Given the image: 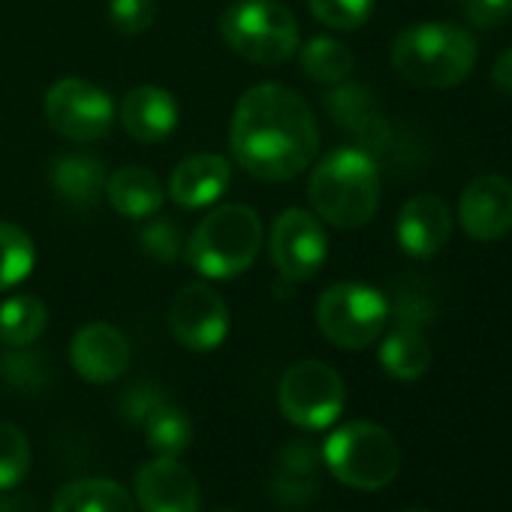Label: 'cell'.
I'll use <instances>...</instances> for the list:
<instances>
[{
    "label": "cell",
    "instance_id": "obj_9",
    "mask_svg": "<svg viewBox=\"0 0 512 512\" xmlns=\"http://www.w3.org/2000/svg\"><path fill=\"white\" fill-rule=\"evenodd\" d=\"M46 121L55 133H61L70 142H97L103 139L115 124V103L112 97L79 76L58 79L46 91Z\"/></svg>",
    "mask_w": 512,
    "mask_h": 512
},
{
    "label": "cell",
    "instance_id": "obj_8",
    "mask_svg": "<svg viewBox=\"0 0 512 512\" xmlns=\"http://www.w3.org/2000/svg\"><path fill=\"white\" fill-rule=\"evenodd\" d=\"M278 401L293 425L320 431L329 428L344 410V380L332 365L305 359L284 374Z\"/></svg>",
    "mask_w": 512,
    "mask_h": 512
},
{
    "label": "cell",
    "instance_id": "obj_28",
    "mask_svg": "<svg viewBox=\"0 0 512 512\" xmlns=\"http://www.w3.org/2000/svg\"><path fill=\"white\" fill-rule=\"evenodd\" d=\"M31 467V443L22 428L0 422V488H13Z\"/></svg>",
    "mask_w": 512,
    "mask_h": 512
},
{
    "label": "cell",
    "instance_id": "obj_2",
    "mask_svg": "<svg viewBox=\"0 0 512 512\" xmlns=\"http://www.w3.org/2000/svg\"><path fill=\"white\" fill-rule=\"evenodd\" d=\"M308 199L320 220L338 229H359L380 208V169L371 151L344 145L326 154L308 178Z\"/></svg>",
    "mask_w": 512,
    "mask_h": 512
},
{
    "label": "cell",
    "instance_id": "obj_13",
    "mask_svg": "<svg viewBox=\"0 0 512 512\" xmlns=\"http://www.w3.org/2000/svg\"><path fill=\"white\" fill-rule=\"evenodd\" d=\"M398 247L413 260H431L452 238V211L437 193H416L410 196L395 223Z\"/></svg>",
    "mask_w": 512,
    "mask_h": 512
},
{
    "label": "cell",
    "instance_id": "obj_34",
    "mask_svg": "<svg viewBox=\"0 0 512 512\" xmlns=\"http://www.w3.org/2000/svg\"><path fill=\"white\" fill-rule=\"evenodd\" d=\"M37 365V359L34 356H10L7 359V371H10V380L16 383V386H37V380L34 377H40V371L34 368Z\"/></svg>",
    "mask_w": 512,
    "mask_h": 512
},
{
    "label": "cell",
    "instance_id": "obj_4",
    "mask_svg": "<svg viewBox=\"0 0 512 512\" xmlns=\"http://www.w3.org/2000/svg\"><path fill=\"white\" fill-rule=\"evenodd\" d=\"M263 247V220L253 208L229 202L214 208L184 241L187 263L208 281L244 275Z\"/></svg>",
    "mask_w": 512,
    "mask_h": 512
},
{
    "label": "cell",
    "instance_id": "obj_3",
    "mask_svg": "<svg viewBox=\"0 0 512 512\" xmlns=\"http://www.w3.org/2000/svg\"><path fill=\"white\" fill-rule=\"evenodd\" d=\"M392 67L413 88L446 91L473 73L476 40L449 22H419L395 37Z\"/></svg>",
    "mask_w": 512,
    "mask_h": 512
},
{
    "label": "cell",
    "instance_id": "obj_30",
    "mask_svg": "<svg viewBox=\"0 0 512 512\" xmlns=\"http://www.w3.org/2000/svg\"><path fill=\"white\" fill-rule=\"evenodd\" d=\"M139 244H142V250L151 256V260L172 263V260H178V253L184 250V235H181L178 223H172L169 217H157V220H148L142 226Z\"/></svg>",
    "mask_w": 512,
    "mask_h": 512
},
{
    "label": "cell",
    "instance_id": "obj_29",
    "mask_svg": "<svg viewBox=\"0 0 512 512\" xmlns=\"http://www.w3.org/2000/svg\"><path fill=\"white\" fill-rule=\"evenodd\" d=\"M311 16L332 31H359L374 10V0H308Z\"/></svg>",
    "mask_w": 512,
    "mask_h": 512
},
{
    "label": "cell",
    "instance_id": "obj_17",
    "mask_svg": "<svg viewBox=\"0 0 512 512\" xmlns=\"http://www.w3.org/2000/svg\"><path fill=\"white\" fill-rule=\"evenodd\" d=\"M118 118H121V127L136 142L154 145V142H163L175 133L178 103L169 91H163L157 85H139L124 97Z\"/></svg>",
    "mask_w": 512,
    "mask_h": 512
},
{
    "label": "cell",
    "instance_id": "obj_15",
    "mask_svg": "<svg viewBox=\"0 0 512 512\" xmlns=\"http://www.w3.org/2000/svg\"><path fill=\"white\" fill-rule=\"evenodd\" d=\"M70 362L88 383H115L130 365V344L112 323H88L73 335Z\"/></svg>",
    "mask_w": 512,
    "mask_h": 512
},
{
    "label": "cell",
    "instance_id": "obj_10",
    "mask_svg": "<svg viewBox=\"0 0 512 512\" xmlns=\"http://www.w3.org/2000/svg\"><path fill=\"white\" fill-rule=\"evenodd\" d=\"M269 253L284 281L290 284L311 281L314 275H320L329 256V238L323 220H317V214L305 208H287L272 223Z\"/></svg>",
    "mask_w": 512,
    "mask_h": 512
},
{
    "label": "cell",
    "instance_id": "obj_27",
    "mask_svg": "<svg viewBox=\"0 0 512 512\" xmlns=\"http://www.w3.org/2000/svg\"><path fill=\"white\" fill-rule=\"evenodd\" d=\"M34 260V238L22 226L0 220V293L19 287L34 272Z\"/></svg>",
    "mask_w": 512,
    "mask_h": 512
},
{
    "label": "cell",
    "instance_id": "obj_35",
    "mask_svg": "<svg viewBox=\"0 0 512 512\" xmlns=\"http://www.w3.org/2000/svg\"><path fill=\"white\" fill-rule=\"evenodd\" d=\"M491 85L512 100V46L506 52L497 55V61L491 64Z\"/></svg>",
    "mask_w": 512,
    "mask_h": 512
},
{
    "label": "cell",
    "instance_id": "obj_12",
    "mask_svg": "<svg viewBox=\"0 0 512 512\" xmlns=\"http://www.w3.org/2000/svg\"><path fill=\"white\" fill-rule=\"evenodd\" d=\"M458 223L473 241H497L512 229V181L479 175L458 196Z\"/></svg>",
    "mask_w": 512,
    "mask_h": 512
},
{
    "label": "cell",
    "instance_id": "obj_5",
    "mask_svg": "<svg viewBox=\"0 0 512 512\" xmlns=\"http://www.w3.org/2000/svg\"><path fill=\"white\" fill-rule=\"evenodd\" d=\"M217 28L238 58L260 67L287 64L299 52V22L281 0H232Z\"/></svg>",
    "mask_w": 512,
    "mask_h": 512
},
{
    "label": "cell",
    "instance_id": "obj_6",
    "mask_svg": "<svg viewBox=\"0 0 512 512\" xmlns=\"http://www.w3.org/2000/svg\"><path fill=\"white\" fill-rule=\"evenodd\" d=\"M323 461L344 485L359 491H377L398 476L401 449L383 425L359 419L329 434L323 446Z\"/></svg>",
    "mask_w": 512,
    "mask_h": 512
},
{
    "label": "cell",
    "instance_id": "obj_18",
    "mask_svg": "<svg viewBox=\"0 0 512 512\" xmlns=\"http://www.w3.org/2000/svg\"><path fill=\"white\" fill-rule=\"evenodd\" d=\"M323 455L311 440H293L281 449L272 470V494L284 506H302L320 491Z\"/></svg>",
    "mask_w": 512,
    "mask_h": 512
},
{
    "label": "cell",
    "instance_id": "obj_14",
    "mask_svg": "<svg viewBox=\"0 0 512 512\" xmlns=\"http://www.w3.org/2000/svg\"><path fill=\"white\" fill-rule=\"evenodd\" d=\"M136 500L142 512H199V482L178 458L157 455L136 473Z\"/></svg>",
    "mask_w": 512,
    "mask_h": 512
},
{
    "label": "cell",
    "instance_id": "obj_16",
    "mask_svg": "<svg viewBox=\"0 0 512 512\" xmlns=\"http://www.w3.org/2000/svg\"><path fill=\"white\" fill-rule=\"evenodd\" d=\"M232 184V166L220 154H190L184 157L172 178H169V196L181 208H205L214 205Z\"/></svg>",
    "mask_w": 512,
    "mask_h": 512
},
{
    "label": "cell",
    "instance_id": "obj_7",
    "mask_svg": "<svg viewBox=\"0 0 512 512\" xmlns=\"http://www.w3.org/2000/svg\"><path fill=\"white\" fill-rule=\"evenodd\" d=\"M389 323V302L380 290L356 281L332 284L317 302V326L341 350L371 347Z\"/></svg>",
    "mask_w": 512,
    "mask_h": 512
},
{
    "label": "cell",
    "instance_id": "obj_25",
    "mask_svg": "<svg viewBox=\"0 0 512 512\" xmlns=\"http://www.w3.org/2000/svg\"><path fill=\"white\" fill-rule=\"evenodd\" d=\"M302 70L317 85H341L353 76V52L332 37H314L302 46Z\"/></svg>",
    "mask_w": 512,
    "mask_h": 512
},
{
    "label": "cell",
    "instance_id": "obj_24",
    "mask_svg": "<svg viewBox=\"0 0 512 512\" xmlns=\"http://www.w3.org/2000/svg\"><path fill=\"white\" fill-rule=\"evenodd\" d=\"M49 323L43 299L31 293H16L0 305V341L7 347H31Z\"/></svg>",
    "mask_w": 512,
    "mask_h": 512
},
{
    "label": "cell",
    "instance_id": "obj_33",
    "mask_svg": "<svg viewBox=\"0 0 512 512\" xmlns=\"http://www.w3.org/2000/svg\"><path fill=\"white\" fill-rule=\"evenodd\" d=\"M121 401H124V404H121L124 416H127L130 422L142 425V419H145L160 401H166V395H163L154 383H136V386L127 389V395H124Z\"/></svg>",
    "mask_w": 512,
    "mask_h": 512
},
{
    "label": "cell",
    "instance_id": "obj_36",
    "mask_svg": "<svg viewBox=\"0 0 512 512\" xmlns=\"http://www.w3.org/2000/svg\"><path fill=\"white\" fill-rule=\"evenodd\" d=\"M0 512H40V509L28 494H10L0 497Z\"/></svg>",
    "mask_w": 512,
    "mask_h": 512
},
{
    "label": "cell",
    "instance_id": "obj_32",
    "mask_svg": "<svg viewBox=\"0 0 512 512\" xmlns=\"http://www.w3.org/2000/svg\"><path fill=\"white\" fill-rule=\"evenodd\" d=\"M461 13L473 28H497L512 19V0H461Z\"/></svg>",
    "mask_w": 512,
    "mask_h": 512
},
{
    "label": "cell",
    "instance_id": "obj_11",
    "mask_svg": "<svg viewBox=\"0 0 512 512\" xmlns=\"http://www.w3.org/2000/svg\"><path fill=\"white\" fill-rule=\"evenodd\" d=\"M169 329L181 347L208 353L226 341L229 308L208 284H187L169 305Z\"/></svg>",
    "mask_w": 512,
    "mask_h": 512
},
{
    "label": "cell",
    "instance_id": "obj_19",
    "mask_svg": "<svg viewBox=\"0 0 512 512\" xmlns=\"http://www.w3.org/2000/svg\"><path fill=\"white\" fill-rule=\"evenodd\" d=\"M326 109L344 130H353L359 136L362 142L359 148H383L389 142V127L377 115L374 97L368 88L341 82L335 85V91L326 94Z\"/></svg>",
    "mask_w": 512,
    "mask_h": 512
},
{
    "label": "cell",
    "instance_id": "obj_26",
    "mask_svg": "<svg viewBox=\"0 0 512 512\" xmlns=\"http://www.w3.org/2000/svg\"><path fill=\"white\" fill-rule=\"evenodd\" d=\"M142 431H145V440L148 446L157 452V455H169V458H178L190 440H193V425H190V416L169 404V401H160L145 419H142Z\"/></svg>",
    "mask_w": 512,
    "mask_h": 512
},
{
    "label": "cell",
    "instance_id": "obj_23",
    "mask_svg": "<svg viewBox=\"0 0 512 512\" xmlns=\"http://www.w3.org/2000/svg\"><path fill=\"white\" fill-rule=\"evenodd\" d=\"M52 512H136V503L121 482L88 476L64 485Z\"/></svg>",
    "mask_w": 512,
    "mask_h": 512
},
{
    "label": "cell",
    "instance_id": "obj_37",
    "mask_svg": "<svg viewBox=\"0 0 512 512\" xmlns=\"http://www.w3.org/2000/svg\"><path fill=\"white\" fill-rule=\"evenodd\" d=\"M410 512H425V509H410Z\"/></svg>",
    "mask_w": 512,
    "mask_h": 512
},
{
    "label": "cell",
    "instance_id": "obj_21",
    "mask_svg": "<svg viewBox=\"0 0 512 512\" xmlns=\"http://www.w3.org/2000/svg\"><path fill=\"white\" fill-rule=\"evenodd\" d=\"M49 181L64 202L79 208H91L106 196V166L91 154H61L52 163Z\"/></svg>",
    "mask_w": 512,
    "mask_h": 512
},
{
    "label": "cell",
    "instance_id": "obj_20",
    "mask_svg": "<svg viewBox=\"0 0 512 512\" xmlns=\"http://www.w3.org/2000/svg\"><path fill=\"white\" fill-rule=\"evenodd\" d=\"M106 199L109 205L130 220H148L163 205V184L145 166H124L106 178Z\"/></svg>",
    "mask_w": 512,
    "mask_h": 512
},
{
    "label": "cell",
    "instance_id": "obj_31",
    "mask_svg": "<svg viewBox=\"0 0 512 512\" xmlns=\"http://www.w3.org/2000/svg\"><path fill=\"white\" fill-rule=\"evenodd\" d=\"M154 0H109V22L118 34H142L154 25Z\"/></svg>",
    "mask_w": 512,
    "mask_h": 512
},
{
    "label": "cell",
    "instance_id": "obj_1",
    "mask_svg": "<svg viewBox=\"0 0 512 512\" xmlns=\"http://www.w3.org/2000/svg\"><path fill=\"white\" fill-rule=\"evenodd\" d=\"M229 148L253 178L293 181L314 163L320 127L299 91L263 82L241 94L229 124Z\"/></svg>",
    "mask_w": 512,
    "mask_h": 512
},
{
    "label": "cell",
    "instance_id": "obj_38",
    "mask_svg": "<svg viewBox=\"0 0 512 512\" xmlns=\"http://www.w3.org/2000/svg\"><path fill=\"white\" fill-rule=\"evenodd\" d=\"M220 512H232V509H220Z\"/></svg>",
    "mask_w": 512,
    "mask_h": 512
},
{
    "label": "cell",
    "instance_id": "obj_22",
    "mask_svg": "<svg viewBox=\"0 0 512 512\" xmlns=\"http://www.w3.org/2000/svg\"><path fill=\"white\" fill-rule=\"evenodd\" d=\"M380 365L389 377L413 383L419 380L431 365V347L419 326L395 323L392 332L380 344Z\"/></svg>",
    "mask_w": 512,
    "mask_h": 512
}]
</instances>
